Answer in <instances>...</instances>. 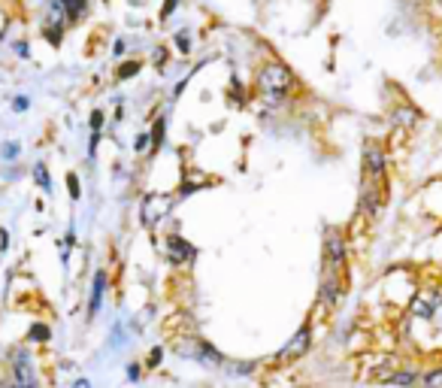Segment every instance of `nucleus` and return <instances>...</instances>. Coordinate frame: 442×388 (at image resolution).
<instances>
[{"instance_id":"1","label":"nucleus","mask_w":442,"mask_h":388,"mask_svg":"<svg viewBox=\"0 0 442 388\" xmlns=\"http://www.w3.org/2000/svg\"><path fill=\"white\" fill-rule=\"evenodd\" d=\"M257 82H261V92L266 94V101H270V103H279L282 97L288 94V88H291V73H288L285 64L270 61V64H266V67L261 70Z\"/></svg>"},{"instance_id":"2","label":"nucleus","mask_w":442,"mask_h":388,"mask_svg":"<svg viewBox=\"0 0 442 388\" xmlns=\"http://www.w3.org/2000/svg\"><path fill=\"white\" fill-rule=\"evenodd\" d=\"M70 28V15H67V0H52L46 10V37L49 43L58 46L61 43V34Z\"/></svg>"},{"instance_id":"3","label":"nucleus","mask_w":442,"mask_h":388,"mask_svg":"<svg viewBox=\"0 0 442 388\" xmlns=\"http://www.w3.org/2000/svg\"><path fill=\"white\" fill-rule=\"evenodd\" d=\"M179 355H185V358L191 355V358L200 361L203 367H221L224 364V355L206 340H197V337L191 343H179Z\"/></svg>"},{"instance_id":"4","label":"nucleus","mask_w":442,"mask_h":388,"mask_svg":"<svg viewBox=\"0 0 442 388\" xmlns=\"http://www.w3.org/2000/svg\"><path fill=\"white\" fill-rule=\"evenodd\" d=\"M309 346H312V328H309V325H303V328H300V331L288 340L285 349L276 355V361H279V364H291V361H300L306 352H309Z\"/></svg>"},{"instance_id":"5","label":"nucleus","mask_w":442,"mask_h":388,"mask_svg":"<svg viewBox=\"0 0 442 388\" xmlns=\"http://www.w3.org/2000/svg\"><path fill=\"white\" fill-rule=\"evenodd\" d=\"M324 264L330 270H343V264H346V240L337 228L324 230Z\"/></svg>"},{"instance_id":"6","label":"nucleus","mask_w":442,"mask_h":388,"mask_svg":"<svg viewBox=\"0 0 442 388\" xmlns=\"http://www.w3.org/2000/svg\"><path fill=\"white\" fill-rule=\"evenodd\" d=\"M170 210H173V197H167V194H146L139 216H143V225L152 228L158 219H167V212H170Z\"/></svg>"},{"instance_id":"7","label":"nucleus","mask_w":442,"mask_h":388,"mask_svg":"<svg viewBox=\"0 0 442 388\" xmlns=\"http://www.w3.org/2000/svg\"><path fill=\"white\" fill-rule=\"evenodd\" d=\"M439 303H442V292H439V288H427V292H418L412 297L409 312L415 319H430L433 312L439 310Z\"/></svg>"},{"instance_id":"8","label":"nucleus","mask_w":442,"mask_h":388,"mask_svg":"<svg viewBox=\"0 0 442 388\" xmlns=\"http://www.w3.org/2000/svg\"><path fill=\"white\" fill-rule=\"evenodd\" d=\"M382 176H385V152L376 143H370L364 149V179L379 183Z\"/></svg>"},{"instance_id":"9","label":"nucleus","mask_w":442,"mask_h":388,"mask_svg":"<svg viewBox=\"0 0 442 388\" xmlns=\"http://www.w3.org/2000/svg\"><path fill=\"white\" fill-rule=\"evenodd\" d=\"M12 382H19L24 388L37 385V376H33V367H31V355L22 349L12 352Z\"/></svg>"},{"instance_id":"10","label":"nucleus","mask_w":442,"mask_h":388,"mask_svg":"<svg viewBox=\"0 0 442 388\" xmlns=\"http://www.w3.org/2000/svg\"><path fill=\"white\" fill-rule=\"evenodd\" d=\"M164 255H167V261H170V264L182 267V264L194 261V246H191L188 240H182V237H167Z\"/></svg>"},{"instance_id":"11","label":"nucleus","mask_w":442,"mask_h":388,"mask_svg":"<svg viewBox=\"0 0 442 388\" xmlns=\"http://www.w3.org/2000/svg\"><path fill=\"white\" fill-rule=\"evenodd\" d=\"M103 288H106V273H97V276H94V288H91V301H88V312H91V316H97V312H100Z\"/></svg>"},{"instance_id":"12","label":"nucleus","mask_w":442,"mask_h":388,"mask_svg":"<svg viewBox=\"0 0 442 388\" xmlns=\"http://www.w3.org/2000/svg\"><path fill=\"white\" fill-rule=\"evenodd\" d=\"M415 382H418V373L415 370H397L394 379H391L388 385H400V388H412Z\"/></svg>"},{"instance_id":"13","label":"nucleus","mask_w":442,"mask_h":388,"mask_svg":"<svg viewBox=\"0 0 442 388\" xmlns=\"http://www.w3.org/2000/svg\"><path fill=\"white\" fill-rule=\"evenodd\" d=\"M88 10V0H67V15H70V24H76Z\"/></svg>"},{"instance_id":"14","label":"nucleus","mask_w":442,"mask_h":388,"mask_svg":"<svg viewBox=\"0 0 442 388\" xmlns=\"http://www.w3.org/2000/svg\"><path fill=\"white\" fill-rule=\"evenodd\" d=\"M49 337H52V331H49V325H43V321L31 325V331H28V340H31V343H46Z\"/></svg>"},{"instance_id":"15","label":"nucleus","mask_w":442,"mask_h":388,"mask_svg":"<svg viewBox=\"0 0 442 388\" xmlns=\"http://www.w3.org/2000/svg\"><path fill=\"white\" fill-rule=\"evenodd\" d=\"M421 385L424 388H442V367H433L421 376Z\"/></svg>"},{"instance_id":"16","label":"nucleus","mask_w":442,"mask_h":388,"mask_svg":"<svg viewBox=\"0 0 442 388\" xmlns=\"http://www.w3.org/2000/svg\"><path fill=\"white\" fill-rule=\"evenodd\" d=\"M33 179H37V183H40V185H43L46 192H49V173H46V167H43V164H37V167H33Z\"/></svg>"},{"instance_id":"17","label":"nucleus","mask_w":442,"mask_h":388,"mask_svg":"<svg viewBox=\"0 0 442 388\" xmlns=\"http://www.w3.org/2000/svg\"><path fill=\"white\" fill-rule=\"evenodd\" d=\"M137 70H139V64H121L119 67V79H130V76H137Z\"/></svg>"},{"instance_id":"18","label":"nucleus","mask_w":442,"mask_h":388,"mask_svg":"<svg viewBox=\"0 0 442 388\" xmlns=\"http://www.w3.org/2000/svg\"><path fill=\"white\" fill-rule=\"evenodd\" d=\"M161 140H164V121H155V130H152V143H155V149L161 146Z\"/></svg>"},{"instance_id":"19","label":"nucleus","mask_w":442,"mask_h":388,"mask_svg":"<svg viewBox=\"0 0 442 388\" xmlns=\"http://www.w3.org/2000/svg\"><path fill=\"white\" fill-rule=\"evenodd\" d=\"M67 188H70V197H73V201H76V197H79V179L73 176V173H70V176H67Z\"/></svg>"},{"instance_id":"20","label":"nucleus","mask_w":442,"mask_h":388,"mask_svg":"<svg viewBox=\"0 0 442 388\" xmlns=\"http://www.w3.org/2000/svg\"><path fill=\"white\" fill-rule=\"evenodd\" d=\"M394 119H403L400 125H412V121H415V112H412V110H400V112H394Z\"/></svg>"},{"instance_id":"21","label":"nucleus","mask_w":442,"mask_h":388,"mask_svg":"<svg viewBox=\"0 0 442 388\" xmlns=\"http://www.w3.org/2000/svg\"><path fill=\"white\" fill-rule=\"evenodd\" d=\"M100 128H103V112H100V110H94V112H91V130H94V134H97Z\"/></svg>"},{"instance_id":"22","label":"nucleus","mask_w":442,"mask_h":388,"mask_svg":"<svg viewBox=\"0 0 442 388\" xmlns=\"http://www.w3.org/2000/svg\"><path fill=\"white\" fill-rule=\"evenodd\" d=\"M148 143H152V137H148V134H139V137H137V152H148V149H152Z\"/></svg>"},{"instance_id":"23","label":"nucleus","mask_w":442,"mask_h":388,"mask_svg":"<svg viewBox=\"0 0 442 388\" xmlns=\"http://www.w3.org/2000/svg\"><path fill=\"white\" fill-rule=\"evenodd\" d=\"M158 361H161V349H152L148 352V367H158Z\"/></svg>"},{"instance_id":"24","label":"nucleus","mask_w":442,"mask_h":388,"mask_svg":"<svg viewBox=\"0 0 442 388\" xmlns=\"http://www.w3.org/2000/svg\"><path fill=\"white\" fill-rule=\"evenodd\" d=\"M173 10H176V0H167V3H164V10H161V19H167V15H170Z\"/></svg>"},{"instance_id":"25","label":"nucleus","mask_w":442,"mask_h":388,"mask_svg":"<svg viewBox=\"0 0 442 388\" xmlns=\"http://www.w3.org/2000/svg\"><path fill=\"white\" fill-rule=\"evenodd\" d=\"M176 43L182 46V52H188V34L182 31V34H176Z\"/></svg>"},{"instance_id":"26","label":"nucleus","mask_w":442,"mask_h":388,"mask_svg":"<svg viewBox=\"0 0 442 388\" xmlns=\"http://www.w3.org/2000/svg\"><path fill=\"white\" fill-rule=\"evenodd\" d=\"M6 24H10V19H6V12L0 10V40H3V34H6Z\"/></svg>"},{"instance_id":"27","label":"nucleus","mask_w":442,"mask_h":388,"mask_svg":"<svg viewBox=\"0 0 442 388\" xmlns=\"http://www.w3.org/2000/svg\"><path fill=\"white\" fill-rule=\"evenodd\" d=\"M128 379H133V382H137V379H139V364H130V367H128Z\"/></svg>"},{"instance_id":"28","label":"nucleus","mask_w":442,"mask_h":388,"mask_svg":"<svg viewBox=\"0 0 442 388\" xmlns=\"http://www.w3.org/2000/svg\"><path fill=\"white\" fill-rule=\"evenodd\" d=\"M6 246H10V237H6V230L0 228V252H6Z\"/></svg>"},{"instance_id":"29","label":"nucleus","mask_w":442,"mask_h":388,"mask_svg":"<svg viewBox=\"0 0 442 388\" xmlns=\"http://www.w3.org/2000/svg\"><path fill=\"white\" fill-rule=\"evenodd\" d=\"M15 152H19V149H15V143H6V149H3L6 158H15Z\"/></svg>"},{"instance_id":"30","label":"nucleus","mask_w":442,"mask_h":388,"mask_svg":"<svg viewBox=\"0 0 442 388\" xmlns=\"http://www.w3.org/2000/svg\"><path fill=\"white\" fill-rule=\"evenodd\" d=\"M70 388H91V382H88V379H85V376H82V379H76V382H73Z\"/></svg>"},{"instance_id":"31","label":"nucleus","mask_w":442,"mask_h":388,"mask_svg":"<svg viewBox=\"0 0 442 388\" xmlns=\"http://www.w3.org/2000/svg\"><path fill=\"white\" fill-rule=\"evenodd\" d=\"M0 388H24V385H19V382H3Z\"/></svg>"}]
</instances>
